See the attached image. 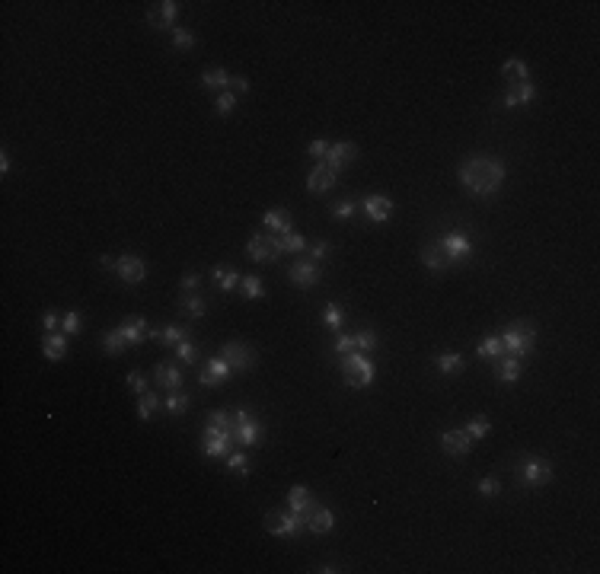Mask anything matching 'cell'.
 <instances>
[{
    "label": "cell",
    "instance_id": "6da1fadb",
    "mask_svg": "<svg viewBox=\"0 0 600 574\" xmlns=\"http://www.w3.org/2000/svg\"><path fill=\"white\" fill-rule=\"evenodd\" d=\"M505 179H508V166L498 163L495 157H485V153L466 157L463 163H460V182H463V189L476 198L498 195V189L505 185Z\"/></svg>",
    "mask_w": 600,
    "mask_h": 574
},
{
    "label": "cell",
    "instance_id": "7a4b0ae2",
    "mask_svg": "<svg viewBox=\"0 0 600 574\" xmlns=\"http://www.w3.org/2000/svg\"><path fill=\"white\" fill-rule=\"evenodd\" d=\"M514 472H517V485L521 488H546L556 475L553 463H549L546 457H533V453H527V457L517 459Z\"/></svg>",
    "mask_w": 600,
    "mask_h": 574
},
{
    "label": "cell",
    "instance_id": "3957f363",
    "mask_svg": "<svg viewBox=\"0 0 600 574\" xmlns=\"http://www.w3.org/2000/svg\"><path fill=\"white\" fill-rule=\"evenodd\" d=\"M498 339H501V345H505V351L511 354V357H524V354H530L537 348V326L517 319V323L508 326Z\"/></svg>",
    "mask_w": 600,
    "mask_h": 574
},
{
    "label": "cell",
    "instance_id": "277c9868",
    "mask_svg": "<svg viewBox=\"0 0 600 574\" xmlns=\"http://www.w3.org/2000/svg\"><path fill=\"white\" fill-rule=\"evenodd\" d=\"M230 434L240 447H259L262 437H265V428L262 421L246 409H233V421H230Z\"/></svg>",
    "mask_w": 600,
    "mask_h": 574
},
{
    "label": "cell",
    "instance_id": "5b68a950",
    "mask_svg": "<svg viewBox=\"0 0 600 574\" xmlns=\"http://www.w3.org/2000/svg\"><path fill=\"white\" fill-rule=\"evenodd\" d=\"M342 380H345V386H351V389H364V386L374 383V364L367 354L361 351H351L342 357Z\"/></svg>",
    "mask_w": 600,
    "mask_h": 574
},
{
    "label": "cell",
    "instance_id": "8992f818",
    "mask_svg": "<svg viewBox=\"0 0 600 574\" xmlns=\"http://www.w3.org/2000/svg\"><path fill=\"white\" fill-rule=\"evenodd\" d=\"M233 447H237V441H233V434H230L227 428L208 425L205 431H201V450H205V457L227 459L230 453H233Z\"/></svg>",
    "mask_w": 600,
    "mask_h": 574
},
{
    "label": "cell",
    "instance_id": "52a82bcc",
    "mask_svg": "<svg viewBox=\"0 0 600 574\" xmlns=\"http://www.w3.org/2000/svg\"><path fill=\"white\" fill-rule=\"evenodd\" d=\"M262 523H265V530L272 536H285V539H294V536H300V530H307L303 527V517L294 514L291 507L288 511H269Z\"/></svg>",
    "mask_w": 600,
    "mask_h": 574
},
{
    "label": "cell",
    "instance_id": "ba28073f",
    "mask_svg": "<svg viewBox=\"0 0 600 574\" xmlns=\"http://www.w3.org/2000/svg\"><path fill=\"white\" fill-rule=\"evenodd\" d=\"M221 357L233 367V373H246V370L256 367V351L249 345H243V341H227L221 348Z\"/></svg>",
    "mask_w": 600,
    "mask_h": 574
},
{
    "label": "cell",
    "instance_id": "9c48e42d",
    "mask_svg": "<svg viewBox=\"0 0 600 574\" xmlns=\"http://www.w3.org/2000/svg\"><path fill=\"white\" fill-rule=\"evenodd\" d=\"M288 278H291L297 287H316L319 284V278H323V268H319V262L313 259H300V262H291V268H288Z\"/></svg>",
    "mask_w": 600,
    "mask_h": 574
},
{
    "label": "cell",
    "instance_id": "30bf717a",
    "mask_svg": "<svg viewBox=\"0 0 600 574\" xmlns=\"http://www.w3.org/2000/svg\"><path fill=\"white\" fill-rule=\"evenodd\" d=\"M246 255H249L253 262H275L281 252H278L275 236L272 233H253L249 236V243H246Z\"/></svg>",
    "mask_w": 600,
    "mask_h": 574
},
{
    "label": "cell",
    "instance_id": "8fae6325",
    "mask_svg": "<svg viewBox=\"0 0 600 574\" xmlns=\"http://www.w3.org/2000/svg\"><path fill=\"white\" fill-rule=\"evenodd\" d=\"M230 377H233V367L224 361L221 354L211 357V361H205L201 364V370H198V383L201 386H221V383H227Z\"/></svg>",
    "mask_w": 600,
    "mask_h": 574
},
{
    "label": "cell",
    "instance_id": "7c38bea8",
    "mask_svg": "<svg viewBox=\"0 0 600 574\" xmlns=\"http://www.w3.org/2000/svg\"><path fill=\"white\" fill-rule=\"evenodd\" d=\"M441 450L447 457H466L473 450V437L463 431V428H450L441 434Z\"/></svg>",
    "mask_w": 600,
    "mask_h": 574
},
{
    "label": "cell",
    "instance_id": "4fadbf2b",
    "mask_svg": "<svg viewBox=\"0 0 600 574\" xmlns=\"http://www.w3.org/2000/svg\"><path fill=\"white\" fill-rule=\"evenodd\" d=\"M441 243H444V249H447V255L453 259V265L473 255V243H469V236H466L463 230H450V233H444Z\"/></svg>",
    "mask_w": 600,
    "mask_h": 574
},
{
    "label": "cell",
    "instance_id": "5bb4252c",
    "mask_svg": "<svg viewBox=\"0 0 600 574\" xmlns=\"http://www.w3.org/2000/svg\"><path fill=\"white\" fill-rule=\"evenodd\" d=\"M288 507H291L294 514H300V517L307 520L310 514H313L316 507H319V504H316L313 491H310L307 485H294L291 491H288ZM303 527H307V523H303Z\"/></svg>",
    "mask_w": 600,
    "mask_h": 574
},
{
    "label": "cell",
    "instance_id": "9a60e30c",
    "mask_svg": "<svg viewBox=\"0 0 600 574\" xmlns=\"http://www.w3.org/2000/svg\"><path fill=\"white\" fill-rule=\"evenodd\" d=\"M422 262H425V268L428 271H447L450 265H453V259L447 255V249H444V243L441 239H435V243H425L422 246Z\"/></svg>",
    "mask_w": 600,
    "mask_h": 574
},
{
    "label": "cell",
    "instance_id": "2e32d148",
    "mask_svg": "<svg viewBox=\"0 0 600 574\" xmlns=\"http://www.w3.org/2000/svg\"><path fill=\"white\" fill-rule=\"evenodd\" d=\"M361 211L371 223H387L390 214H393V201L387 195H367L361 201Z\"/></svg>",
    "mask_w": 600,
    "mask_h": 574
},
{
    "label": "cell",
    "instance_id": "e0dca14e",
    "mask_svg": "<svg viewBox=\"0 0 600 574\" xmlns=\"http://www.w3.org/2000/svg\"><path fill=\"white\" fill-rule=\"evenodd\" d=\"M176 16H179V3H176V0H163V3L147 7V23L153 26V29H173Z\"/></svg>",
    "mask_w": 600,
    "mask_h": 574
},
{
    "label": "cell",
    "instance_id": "ac0fdd59",
    "mask_svg": "<svg viewBox=\"0 0 600 574\" xmlns=\"http://www.w3.org/2000/svg\"><path fill=\"white\" fill-rule=\"evenodd\" d=\"M147 339H153L157 345H163V348H176V345H182V341L192 339V329L189 326H163V329H150Z\"/></svg>",
    "mask_w": 600,
    "mask_h": 574
},
{
    "label": "cell",
    "instance_id": "d6986e66",
    "mask_svg": "<svg viewBox=\"0 0 600 574\" xmlns=\"http://www.w3.org/2000/svg\"><path fill=\"white\" fill-rule=\"evenodd\" d=\"M358 157V147L355 144H329V153H326V166H329L332 173H339V169H345V166H351Z\"/></svg>",
    "mask_w": 600,
    "mask_h": 574
},
{
    "label": "cell",
    "instance_id": "ffe728a7",
    "mask_svg": "<svg viewBox=\"0 0 600 574\" xmlns=\"http://www.w3.org/2000/svg\"><path fill=\"white\" fill-rule=\"evenodd\" d=\"M115 275H119L125 284H141L144 278H147V265H144V259H138V255H119Z\"/></svg>",
    "mask_w": 600,
    "mask_h": 574
},
{
    "label": "cell",
    "instance_id": "44dd1931",
    "mask_svg": "<svg viewBox=\"0 0 600 574\" xmlns=\"http://www.w3.org/2000/svg\"><path fill=\"white\" fill-rule=\"evenodd\" d=\"M153 383H157L160 389L176 393V389H182V370L176 367L173 361H160L157 367H153Z\"/></svg>",
    "mask_w": 600,
    "mask_h": 574
},
{
    "label": "cell",
    "instance_id": "7402d4cb",
    "mask_svg": "<svg viewBox=\"0 0 600 574\" xmlns=\"http://www.w3.org/2000/svg\"><path fill=\"white\" fill-rule=\"evenodd\" d=\"M332 185H335V173H332L326 163L313 166V173L307 176V192L310 195H323V192H329Z\"/></svg>",
    "mask_w": 600,
    "mask_h": 574
},
{
    "label": "cell",
    "instance_id": "603a6c76",
    "mask_svg": "<svg viewBox=\"0 0 600 574\" xmlns=\"http://www.w3.org/2000/svg\"><path fill=\"white\" fill-rule=\"evenodd\" d=\"M537 99V87L533 83H514V87H508L505 99H501V105L505 109H517V105H527Z\"/></svg>",
    "mask_w": 600,
    "mask_h": 574
},
{
    "label": "cell",
    "instance_id": "cb8c5ba5",
    "mask_svg": "<svg viewBox=\"0 0 600 574\" xmlns=\"http://www.w3.org/2000/svg\"><path fill=\"white\" fill-rule=\"evenodd\" d=\"M492 373H495L498 383H517V377H521V357H511V354L505 357V354H501L495 361V370H492Z\"/></svg>",
    "mask_w": 600,
    "mask_h": 574
},
{
    "label": "cell",
    "instance_id": "d4e9b609",
    "mask_svg": "<svg viewBox=\"0 0 600 574\" xmlns=\"http://www.w3.org/2000/svg\"><path fill=\"white\" fill-rule=\"evenodd\" d=\"M303 523H307V530H310V533L323 536V533H329V530L335 527V514H332L329 507H323V504H319V507H316V511L310 514V517L303 520Z\"/></svg>",
    "mask_w": 600,
    "mask_h": 574
},
{
    "label": "cell",
    "instance_id": "484cf974",
    "mask_svg": "<svg viewBox=\"0 0 600 574\" xmlns=\"http://www.w3.org/2000/svg\"><path fill=\"white\" fill-rule=\"evenodd\" d=\"M42 354H45L48 361H61L64 354H67V335L64 332H48L45 339H42Z\"/></svg>",
    "mask_w": 600,
    "mask_h": 574
},
{
    "label": "cell",
    "instance_id": "4316f807",
    "mask_svg": "<svg viewBox=\"0 0 600 574\" xmlns=\"http://www.w3.org/2000/svg\"><path fill=\"white\" fill-rule=\"evenodd\" d=\"M501 77H505L508 87H514V83H530V67L521 61V58H511V61L501 64Z\"/></svg>",
    "mask_w": 600,
    "mask_h": 574
},
{
    "label": "cell",
    "instance_id": "83f0119b",
    "mask_svg": "<svg viewBox=\"0 0 600 574\" xmlns=\"http://www.w3.org/2000/svg\"><path fill=\"white\" fill-rule=\"evenodd\" d=\"M435 367L438 373H444V377H457V373H463L466 370V361L463 354H453V351H444L435 357Z\"/></svg>",
    "mask_w": 600,
    "mask_h": 574
},
{
    "label": "cell",
    "instance_id": "f1b7e54d",
    "mask_svg": "<svg viewBox=\"0 0 600 574\" xmlns=\"http://www.w3.org/2000/svg\"><path fill=\"white\" fill-rule=\"evenodd\" d=\"M262 223H265V230H269V233H288V230H294L291 214H288L285 208H272V211H265Z\"/></svg>",
    "mask_w": 600,
    "mask_h": 574
},
{
    "label": "cell",
    "instance_id": "f546056e",
    "mask_svg": "<svg viewBox=\"0 0 600 574\" xmlns=\"http://www.w3.org/2000/svg\"><path fill=\"white\" fill-rule=\"evenodd\" d=\"M119 332L128 339V345H141V341H147V323H144L141 316H135V319H125V323L119 326Z\"/></svg>",
    "mask_w": 600,
    "mask_h": 574
},
{
    "label": "cell",
    "instance_id": "4dcf8cb0",
    "mask_svg": "<svg viewBox=\"0 0 600 574\" xmlns=\"http://www.w3.org/2000/svg\"><path fill=\"white\" fill-rule=\"evenodd\" d=\"M275 236V246H278V252L285 255V252H303L307 249V239L297 233V230H288V233H272Z\"/></svg>",
    "mask_w": 600,
    "mask_h": 574
},
{
    "label": "cell",
    "instance_id": "1f68e13d",
    "mask_svg": "<svg viewBox=\"0 0 600 574\" xmlns=\"http://www.w3.org/2000/svg\"><path fill=\"white\" fill-rule=\"evenodd\" d=\"M179 310L185 316H192V319H201L208 310V300L201 297V294H182L179 297Z\"/></svg>",
    "mask_w": 600,
    "mask_h": 574
},
{
    "label": "cell",
    "instance_id": "d6a6232c",
    "mask_svg": "<svg viewBox=\"0 0 600 574\" xmlns=\"http://www.w3.org/2000/svg\"><path fill=\"white\" fill-rule=\"evenodd\" d=\"M230 80L233 77H230L224 67H208V71L201 74V87L205 90H221L224 93V90H230Z\"/></svg>",
    "mask_w": 600,
    "mask_h": 574
},
{
    "label": "cell",
    "instance_id": "836d02e7",
    "mask_svg": "<svg viewBox=\"0 0 600 574\" xmlns=\"http://www.w3.org/2000/svg\"><path fill=\"white\" fill-rule=\"evenodd\" d=\"M128 339L125 335H122L119 329H109V332H103V351L106 354H112V357H115V354H122V351H128Z\"/></svg>",
    "mask_w": 600,
    "mask_h": 574
},
{
    "label": "cell",
    "instance_id": "e575fe53",
    "mask_svg": "<svg viewBox=\"0 0 600 574\" xmlns=\"http://www.w3.org/2000/svg\"><path fill=\"white\" fill-rule=\"evenodd\" d=\"M476 354H479V357H489V361H498V357L505 354V345H501L498 335H485V339L476 345Z\"/></svg>",
    "mask_w": 600,
    "mask_h": 574
},
{
    "label": "cell",
    "instance_id": "d590c367",
    "mask_svg": "<svg viewBox=\"0 0 600 574\" xmlns=\"http://www.w3.org/2000/svg\"><path fill=\"white\" fill-rule=\"evenodd\" d=\"M351 339H355V351L361 354H371L380 348V339H377V332L374 329H361V332H351Z\"/></svg>",
    "mask_w": 600,
    "mask_h": 574
},
{
    "label": "cell",
    "instance_id": "8d00e7d4",
    "mask_svg": "<svg viewBox=\"0 0 600 574\" xmlns=\"http://www.w3.org/2000/svg\"><path fill=\"white\" fill-rule=\"evenodd\" d=\"M240 291H243L246 300H259V297H265V284H262V278L246 275V278H240Z\"/></svg>",
    "mask_w": 600,
    "mask_h": 574
},
{
    "label": "cell",
    "instance_id": "74e56055",
    "mask_svg": "<svg viewBox=\"0 0 600 574\" xmlns=\"http://www.w3.org/2000/svg\"><path fill=\"white\" fill-rule=\"evenodd\" d=\"M163 405H166V412H169V415H182V412H189L192 399H189V393H182V389H176V393L166 396Z\"/></svg>",
    "mask_w": 600,
    "mask_h": 574
},
{
    "label": "cell",
    "instance_id": "f35d334b",
    "mask_svg": "<svg viewBox=\"0 0 600 574\" xmlns=\"http://www.w3.org/2000/svg\"><path fill=\"white\" fill-rule=\"evenodd\" d=\"M358 211H361V205H358V201H351V198H342V201H335V205H332V217H335V221H351Z\"/></svg>",
    "mask_w": 600,
    "mask_h": 574
},
{
    "label": "cell",
    "instance_id": "ab89813d",
    "mask_svg": "<svg viewBox=\"0 0 600 574\" xmlns=\"http://www.w3.org/2000/svg\"><path fill=\"white\" fill-rule=\"evenodd\" d=\"M227 469L233 472V475H249V472H253V463H249V457H246V453L233 450V453L227 457Z\"/></svg>",
    "mask_w": 600,
    "mask_h": 574
},
{
    "label": "cell",
    "instance_id": "60d3db41",
    "mask_svg": "<svg viewBox=\"0 0 600 574\" xmlns=\"http://www.w3.org/2000/svg\"><path fill=\"white\" fill-rule=\"evenodd\" d=\"M211 278H214V284H217L221 291H233V287L240 284V275L237 271H230V268H214Z\"/></svg>",
    "mask_w": 600,
    "mask_h": 574
},
{
    "label": "cell",
    "instance_id": "b9f144b4",
    "mask_svg": "<svg viewBox=\"0 0 600 574\" xmlns=\"http://www.w3.org/2000/svg\"><path fill=\"white\" fill-rule=\"evenodd\" d=\"M157 409H160V396L157 393H144L141 402H138V418H141V421H150Z\"/></svg>",
    "mask_w": 600,
    "mask_h": 574
},
{
    "label": "cell",
    "instance_id": "7bdbcfd3",
    "mask_svg": "<svg viewBox=\"0 0 600 574\" xmlns=\"http://www.w3.org/2000/svg\"><path fill=\"white\" fill-rule=\"evenodd\" d=\"M463 431L469 434L473 441H482V437H489L492 425H489V418H485V415H479V418H473V421H469V425H466Z\"/></svg>",
    "mask_w": 600,
    "mask_h": 574
},
{
    "label": "cell",
    "instance_id": "ee69618b",
    "mask_svg": "<svg viewBox=\"0 0 600 574\" xmlns=\"http://www.w3.org/2000/svg\"><path fill=\"white\" fill-rule=\"evenodd\" d=\"M476 491L482 498H498L501 495V482H498V475H485V479L476 482Z\"/></svg>",
    "mask_w": 600,
    "mask_h": 574
},
{
    "label": "cell",
    "instance_id": "f6af8a7d",
    "mask_svg": "<svg viewBox=\"0 0 600 574\" xmlns=\"http://www.w3.org/2000/svg\"><path fill=\"white\" fill-rule=\"evenodd\" d=\"M61 329H64V335H67V339H77L80 329H83V319H80L77 310H71V313L64 316V319H61Z\"/></svg>",
    "mask_w": 600,
    "mask_h": 574
},
{
    "label": "cell",
    "instance_id": "bcb514c9",
    "mask_svg": "<svg viewBox=\"0 0 600 574\" xmlns=\"http://www.w3.org/2000/svg\"><path fill=\"white\" fill-rule=\"evenodd\" d=\"M323 323L329 326V329H339V326L345 323V313H342L339 303H326L323 307Z\"/></svg>",
    "mask_w": 600,
    "mask_h": 574
},
{
    "label": "cell",
    "instance_id": "7dc6e473",
    "mask_svg": "<svg viewBox=\"0 0 600 574\" xmlns=\"http://www.w3.org/2000/svg\"><path fill=\"white\" fill-rule=\"evenodd\" d=\"M233 109H237V93L224 90V93L217 96V103H214V112H217V115H230Z\"/></svg>",
    "mask_w": 600,
    "mask_h": 574
},
{
    "label": "cell",
    "instance_id": "c3c4849f",
    "mask_svg": "<svg viewBox=\"0 0 600 574\" xmlns=\"http://www.w3.org/2000/svg\"><path fill=\"white\" fill-rule=\"evenodd\" d=\"M173 48H179V51L195 48V35H192L189 29H173Z\"/></svg>",
    "mask_w": 600,
    "mask_h": 574
},
{
    "label": "cell",
    "instance_id": "681fc988",
    "mask_svg": "<svg viewBox=\"0 0 600 574\" xmlns=\"http://www.w3.org/2000/svg\"><path fill=\"white\" fill-rule=\"evenodd\" d=\"M230 421H233V412H227V409L208 412V425H214V428H227L230 431Z\"/></svg>",
    "mask_w": 600,
    "mask_h": 574
},
{
    "label": "cell",
    "instance_id": "f907efd6",
    "mask_svg": "<svg viewBox=\"0 0 600 574\" xmlns=\"http://www.w3.org/2000/svg\"><path fill=\"white\" fill-rule=\"evenodd\" d=\"M176 357L182 364H198V348L192 341H182V345H176Z\"/></svg>",
    "mask_w": 600,
    "mask_h": 574
},
{
    "label": "cell",
    "instance_id": "816d5d0a",
    "mask_svg": "<svg viewBox=\"0 0 600 574\" xmlns=\"http://www.w3.org/2000/svg\"><path fill=\"white\" fill-rule=\"evenodd\" d=\"M128 389H131V393H138V396H144L147 393V380H144V373L141 370H131V373H128Z\"/></svg>",
    "mask_w": 600,
    "mask_h": 574
},
{
    "label": "cell",
    "instance_id": "f5cc1de1",
    "mask_svg": "<svg viewBox=\"0 0 600 574\" xmlns=\"http://www.w3.org/2000/svg\"><path fill=\"white\" fill-rule=\"evenodd\" d=\"M179 287H182V294H198V287H201V278H198L195 271H185V275H182V281H179Z\"/></svg>",
    "mask_w": 600,
    "mask_h": 574
},
{
    "label": "cell",
    "instance_id": "db71d44e",
    "mask_svg": "<svg viewBox=\"0 0 600 574\" xmlns=\"http://www.w3.org/2000/svg\"><path fill=\"white\" fill-rule=\"evenodd\" d=\"M335 354H342V357H345V354H351L355 351V339H351V335H335Z\"/></svg>",
    "mask_w": 600,
    "mask_h": 574
},
{
    "label": "cell",
    "instance_id": "11a10c76",
    "mask_svg": "<svg viewBox=\"0 0 600 574\" xmlns=\"http://www.w3.org/2000/svg\"><path fill=\"white\" fill-rule=\"evenodd\" d=\"M58 326H61L58 313H55V310H45V313H42V329H45V332H58Z\"/></svg>",
    "mask_w": 600,
    "mask_h": 574
},
{
    "label": "cell",
    "instance_id": "9f6ffc18",
    "mask_svg": "<svg viewBox=\"0 0 600 574\" xmlns=\"http://www.w3.org/2000/svg\"><path fill=\"white\" fill-rule=\"evenodd\" d=\"M329 252H332V246H329V243H313V246H310V255H307V259L323 262L326 255H329Z\"/></svg>",
    "mask_w": 600,
    "mask_h": 574
},
{
    "label": "cell",
    "instance_id": "6f0895ef",
    "mask_svg": "<svg viewBox=\"0 0 600 574\" xmlns=\"http://www.w3.org/2000/svg\"><path fill=\"white\" fill-rule=\"evenodd\" d=\"M307 150H310V157L319 160V157H326V153H329V144H326V141H313Z\"/></svg>",
    "mask_w": 600,
    "mask_h": 574
},
{
    "label": "cell",
    "instance_id": "680465c9",
    "mask_svg": "<svg viewBox=\"0 0 600 574\" xmlns=\"http://www.w3.org/2000/svg\"><path fill=\"white\" fill-rule=\"evenodd\" d=\"M230 93H249V80H246V77H233V80H230Z\"/></svg>",
    "mask_w": 600,
    "mask_h": 574
},
{
    "label": "cell",
    "instance_id": "91938a15",
    "mask_svg": "<svg viewBox=\"0 0 600 574\" xmlns=\"http://www.w3.org/2000/svg\"><path fill=\"white\" fill-rule=\"evenodd\" d=\"M99 265H103L106 271H115V268H119V259H115V255H99Z\"/></svg>",
    "mask_w": 600,
    "mask_h": 574
},
{
    "label": "cell",
    "instance_id": "94428289",
    "mask_svg": "<svg viewBox=\"0 0 600 574\" xmlns=\"http://www.w3.org/2000/svg\"><path fill=\"white\" fill-rule=\"evenodd\" d=\"M0 173H3V176L10 173V153H7V150L0 153Z\"/></svg>",
    "mask_w": 600,
    "mask_h": 574
},
{
    "label": "cell",
    "instance_id": "6125c7cd",
    "mask_svg": "<svg viewBox=\"0 0 600 574\" xmlns=\"http://www.w3.org/2000/svg\"><path fill=\"white\" fill-rule=\"evenodd\" d=\"M316 571H323V574H332V571H339V568H335V565H319V568H316Z\"/></svg>",
    "mask_w": 600,
    "mask_h": 574
}]
</instances>
